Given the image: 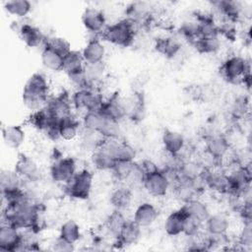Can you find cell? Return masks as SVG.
<instances>
[{
  "label": "cell",
  "mask_w": 252,
  "mask_h": 252,
  "mask_svg": "<svg viewBox=\"0 0 252 252\" xmlns=\"http://www.w3.org/2000/svg\"><path fill=\"white\" fill-rule=\"evenodd\" d=\"M141 166L145 172V174H149V173H152V172H155L157 170L159 169V167L157 165V163H155L153 160L151 159H144L141 163Z\"/></svg>",
  "instance_id": "obj_50"
},
{
  "label": "cell",
  "mask_w": 252,
  "mask_h": 252,
  "mask_svg": "<svg viewBox=\"0 0 252 252\" xmlns=\"http://www.w3.org/2000/svg\"><path fill=\"white\" fill-rule=\"evenodd\" d=\"M77 172L76 160L71 157L57 158L50 166L49 174L56 183H68Z\"/></svg>",
  "instance_id": "obj_7"
},
{
  "label": "cell",
  "mask_w": 252,
  "mask_h": 252,
  "mask_svg": "<svg viewBox=\"0 0 252 252\" xmlns=\"http://www.w3.org/2000/svg\"><path fill=\"white\" fill-rule=\"evenodd\" d=\"M99 110L103 115L117 122H120L126 117L124 100L121 99L117 94H112L110 97L104 100Z\"/></svg>",
  "instance_id": "obj_14"
},
{
  "label": "cell",
  "mask_w": 252,
  "mask_h": 252,
  "mask_svg": "<svg viewBox=\"0 0 252 252\" xmlns=\"http://www.w3.org/2000/svg\"><path fill=\"white\" fill-rule=\"evenodd\" d=\"M59 236L71 243H77L82 236L79 224L73 220H67L59 228Z\"/></svg>",
  "instance_id": "obj_35"
},
{
  "label": "cell",
  "mask_w": 252,
  "mask_h": 252,
  "mask_svg": "<svg viewBox=\"0 0 252 252\" xmlns=\"http://www.w3.org/2000/svg\"><path fill=\"white\" fill-rule=\"evenodd\" d=\"M45 45L58 51L63 56L71 50V45H70L69 41L67 39H65L63 37H59V36H52V37L46 38Z\"/></svg>",
  "instance_id": "obj_44"
},
{
  "label": "cell",
  "mask_w": 252,
  "mask_h": 252,
  "mask_svg": "<svg viewBox=\"0 0 252 252\" xmlns=\"http://www.w3.org/2000/svg\"><path fill=\"white\" fill-rule=\"evenodd\" d=\"M248 111V100L245 96H238L231 106V114L235 118H243Z\"/></svg>",
  "instance_id": "obj_45"
},
{
  "label": "cell",
  "mask_w": 252,
  "mask_h": 252,
  "mask_svg": "<svg viewBox=\"0 0 252 252\" xmlns=\"http://www.w3.org/2000/svg\"><path fill=\"white\" fill-rule=\"evenodd\" d=\"M81 134V147L84 151L90 152L91 154L100 147L104 139L99 133L85 129H82Z\"/></svg>",
  "instance_id": "obj_34"
},
{
  "label": "cell",
  "mask_w": 252,
  "mask_h": 252,
  "mask_svg": "<svg viewBox=\"0 0 252 252\" xmlns=\"http://www.w3.org/2000/svg\"><path fill=\"white\" fill-rule=\"evenodd\" d=\"M49 99V84L46 77L41 73L32 74L26 82L22 100L24 105L32 112L46 106Z\"/></svg>",
  "instance_id": "obj_1"
},
{
  "label": "cell",
  "mask_w": 252,
  "mask_h": 252,
  "mask_svg": "<svg viewBox=\"0 0 252 252\" xmlns=\"http://www.w3.org/2000/svg\"><path fill=\"white\" fill-rule=\"evenodd\" d=\"M93 182V172L83 168L77 171L73 178L66 183V193L73 199L87 200L92 193Z\"/></svg>",
  "instance_id": "obj_4"
},
{
  "label": "cell",
  "mask_w": 252,
  "mask_h": 252,
  "mask_svg": "<svg viewBox=\"0 0 252 252\" xmlns=\"http://www.w3.org/2000/svg\"><path fill=\"white\" fill-rule=\"evenodd\" d=\"M221 76L229 83L243 82V80L250 76L249 63L239 55L228 57L220 67Z\"/></svg>",
  "instance_id": "obj_5"
},
{
  "label": "cell",
  "mask_w": 252,
  "mask_h": 252,
  "mask_svg": "<svg viewBox=\"0 0 252 252\" xmlns=\"http://www.w3.org/2000/svg\"><path fill=\"white\" fill-rule=\"evenodd\" d=\"M102 39L121 47L132 44L135 36V25L129 19H123L104 29L100 33Z\"/></svg>",
  "instance_id": "obj_2"
},
{
  "label": "cell",
  "mask_w": 252,
  "mask_h": 252,
  "mask_svg": "<svg viewBox=\"0 0 252 252\" xmlns=\"http://www.w3.org/2000/svg\"><path fill=\"white\" fill-rule=\"evenodd\" d=\"M186 217L187 215L182 207L170 213L163 223V229L165 233L169 236H178L180 234H183Z\"/></svg>",
  "instance_id": "obj_17"
},
{
  "label": "cell",
  "mask_w": 252,
  "mask_h": 252,
  "mask_svg": "<svg viewBox=\"0 0 252 252\" xmlns=\"http://www.w3.org/2000/svg\"><path fill=\"white\" fill-rule=\"evenodd\" d=\"M174 194L176 199L182 204L197 198V195H198V193L191 186L190 182L183 181V180H179L174 185Z\"/></svg>",
  "instance_id": "obj_39"
},
{
  "label": "cell",
  "mask_w": 252,
  "mask_h": 252,
  "mask_svg": "<svg viewBox=\"0 0 252 252\" xmlns=\"http://www.w3.org/2000/svg\"><path fill=\"white\" fill-rule=\"evenodd\" d=\"M136 157V152L132 146L126 142L119 141L116 151H115V159L123 161H134Z\"/></svg>",
  "instance_id": "obj_42"
},
{
  "label": "cell",
  "mask_w": 252,
  "mask_h": 252,
  "mask_svg": "<svg viewBox=\"0 0 252 252\" xmlns=\"http://www.w3.org/2000/svg\"><path fill=\"white\" fill-rule=\"evenodd\" d=\"M81 52L85 64L98 63L103 61L105 56V47L99 38L94 37L87 42Z\"/></svg>",
  "instance_id": "obj_16"
},
{
  "label": "cell",
  "mask_w": 252,
  "mask_h": 252,
  "mask_svg": "<svg viewBox=\"0 0 252 252\" xmlns=\"http://www.w3.org/2000/svg\"><path fill=\"white\" fill-rule=\"evenodd\" d=\"M14 170L24 181L35 182L40 176V170L37 163L25 154H20L18 156Z\"/></svg>",
  "instance_id": "obj_11"
},
{
  "label": "cell",
  "mask_w": 252,
  "mask_h": 252,
  "mask_svg": "<svg viewBox=\"0 0 252 252\" xmlns=\"http://www.w3.org/2000/svg\"><path fill=\"white\" fill-rule=\"evenodd\" d=\"M206 168L202 165L200 161L195 160H184L179 171H178V181H190L193 178L199 176L204 172Z\"/></svg>",
  "instance_id": "obj_31"
},
{
  "label": "cell",
  "mask_w": 252,
  "mask_h": 252,
  "mask_svg": "<svg viewBox=\"0 0 252 252\" xmlns=\"http://www.w3.org/2000/svg\"><path fill=\"white\" fill-rule=\"evenodd\" d=\"M73 107L86 111L99 110L104 99L101 92L97 87L89 86L82 89H77L71 95Z\"/></svg>",
  "instance_id": "obj_3"
},
{
  "label": "cell",
  "mask_w": 252,
  "mask_h": 252,
  "mask_svg": "<svg viewBox=\"0 0 252 252\" xmlns=\"http://www.w3.org/2000/svg\"><path fill=\"white\" fill-rule=\"evenodd\" d=\"M85 72L89 82V86L96 87L97 84L102 82L105 72V64L102 62L85 64Z\"/></svg>",
  "instance_id": "obj_37"
},
{
  "label": "cell",
  "mask_w": 252,
  "mask_h": 252,
  "mask_svg": "<svg viewBox=\"0 0 252 252\" xmlns=\"http://www.w3.org/2000/svg\"><path fill=\"white\" fill-rule=\"evenodd\" d=\"M205 179L207 189H210L218 194L229 193V180L225 171L220 170L218 167L205 169Z\"/></svg>",
  "instance_id": "obj_12"
},
{
  "label": "cell",
  "mask_w": 252,
  "mask_h": 252,
  "mask_svg": "<svg viewBox=\"0 0 252 252\" xmlns=\"http://www.w3.org/2000/svg\"><path fill=\"white\" fill-rule=\"evenodd\" d=\"M81 121L77 120L73 114L61 119L58 123L59 137L64 141H72L80 134Z\"/></svg>",
  "instance_id": "obj_23"
},
{
  "label": "cell",
  "mask_w": 252,
  "mask_h": 252,
  "mask_svg": "<svg viewBox=\"0 0 252 252\" xmlns=\"http://www.w3.org/2000/svg\"><path fill=\"white\" fill-rule=\"evenodd\" d=\"M156 48L162 55L168 58H173L179 52L181 45L176 39L172 37H163L157 40Z\"/></svg>",
  "instance_id": "obj_38"
},
{
  "label": "cell",
  "mask_w": 252,
  "mask_h": 252,
  "mask_svg": "<svg viewBox=\"0 0 252 252\" xmlns=\"http://www.w3.org/2000/svg\"><path fill=\"white\" fill-rule=\"evenodd\" d=\"M22 181L23 179L17 174L15 170H3L0 175L1 191L23 187Z\"/></svg>",
  "instance_id": "obj_40"
},
{
  "label": "cell",
  "mask_w": 252,
  "mask_h": 252,
  "mask_svg": "<svg viewBox=\"0 0 252 252\" xmlns=\"http://www.w3.org/2000/svg\"><path fill=\"white\" fill-rule=\"evenodd\" d=\"M158 215V210L152 203L144 202L136 208L133 220L141 227H148L155 222Z\"/></svg>",
  "instance_id": "obj_19"
},
{
  "label": "cell",
  "mask_w": 252,
  "mask_h": 252,
  "mask_svg": "<svg viewBox=\"0 0 252 252\" xmlns=\"http://www.w3.org/2000/svg\"><path fill=\"white\" fill-rule=\"evenodd\" d=\"M203 222L199 221L198 220L187 216L184 222L183 234L186 236H193L199 234L201 232V228L203 226Z\"/></svg>",
  "instance_id": "obj_47"
},
{
  "label": "cell",
  "mask_w": 252,
  "mask_h": 252,
  "mask_svg": "<svg viewBox=\"0 0 252 252\" xmlns=\"http://www.w3.org/2000/svg\"><path fill=\"white\" fill-rule=\"evenodd\" d=\"M182 209L185 211L187 216L192 217L203 223L210 216L208 206L198 198H195L187 203H184L182 205Z\"/></svg>",
  "instance_id": "obj_27"
},
{
  "label": "cell",
  "mask_w": 252,
  "mask_h": 252,
  "mask_svg": "<svg viewBox=\"0 0 252 252\" xmlns=\"http://www.w3.org/2000/svg\"><path fill=\"white\" fill-rule=\"evenodd\" d=\"M4 144L10 149H19L26 140V132L21 125H7L2 127Z\"/></svg>",
  "instance_id": "obj_20"
},
{
  "label": "cell",
  "mask_w": 252,
  "mask_h": 252,
  "mask_svg": "<svg viewBox=\"0 0 252 252\" xmlns=\"http://www.w3.org/2000/svg\"><path fill=\"white\" fill-rule=\"evenodd\" d=\"M134 161H123V160L116 161L111 172L117 181H120L123 183L126 181V179L132 169Z\"/></svg>",
  "instance_id": "obj_43"
},
{
  "label": "cell",
  "mask_w": 252,
  "mask_h": 252,
  "mask_svg": "<svg viewBox=\"0 0 252 252\" xmlns=\"http://www.w3.org/2000/svg\"><path fill=\"white\" fill-rule=\"evenodd\" d=\"M40 60L44 68L54 72L62 71L63 55L47 45H44L41 50Z\"/></svg>",
  "instance_id": "obj_25"
},
{
  "label": "cell",
  "mask_w": 252,
  "mask_h": 252,
  "mask_svg": "<svg viewBox=\"0 0 252 252\" xmlns=\"http://www.w3.org/2000/svg\"><path fill=\"white\" fill-rule=\"evenodd\" d=\"M11 28L27 46L34 48L40 46L41 44H43V46L45 45L46 37L42 32L32 23L20 20L14 22Z\"/></svg>",
  "instance_id": "obj_6"
},
{
  "label": "cell",
  "mask_w": 252,
  "mask_h": 252,
  "mask_svg": "<svg viewBox=\"0 0 252 252\" xmlns=\"http://www.w3.org/2000/svg\"><path fill=\"white\" fill-rule=\"evenodd\" d=\"M126 222H127V219L123 215V212L114 210L107 217L104 225H105V229L107 230V232L116 239L119 236V234Z\"/></svg>",
  "instance_id": "obj_30"
},
{
  "label": "cell",
  "mask_w": 252,
  "mask_h": 252,
  "mask_svg": "<svg viewBox=\"0 0 252 252\" xmlns=\"http://www.w3.org/2000/svg\"><path fill=\"white\" fill-rule=\"evenodd\" d=\"M238 244L243 248L251 247L252 245V223L251 221H244L242 230L238 237Z\"/></svg>",
  "instance_id": "obj_48"
},
{
  "label": "cell",
  "mask_w": 252,
  "mask_h": 252,
  "mask_svg": "<svg viewBox=\"0 0 252 252\" xmlns=\"http://www.w3.org/2000/svg\"><path fill=\"white\" fill-rule=\"evenodd\" d=\"M91 162L97 170L111 171L116 160L106 150L99 147L91 154Z\"/></svg>",
  "instance_id": "obj_24"
},
{
  "label": "cell",
  "mask_w": 252,
  "mask_h": 252,
  "mask_svg": "<svg viewBox=\"0 0 252 252\" xmlns=\"http://www.w3.org/2000/svg\"><path fill=\"white\" fill-rule=\"evenodd\" d=\"M146 174L141 166L140 163L134 161L132 169L124 182L126 186H128L130 189H134L137 187H141L144 185V180H145Z\"/></svg>",
  "instance_id": "obj_41"
},
{
  "label": "cell",
  "mask_w": 252,
  "mask_h": 252,
  "mask_svg": "<svg viewBox=\"0 0 252 252\" xmlns=\"http://www.w3.org/2000/svg\"><path fill=\"white\" fill-rule=\"evenodd\" d=\"M45 107L50 115L58 121L73 114V104L67 93H61L55 96L49 97Z\"/></svg>",
  "instance_id": "obj_9"
},
{
  "label": "cell",
  "mask_w": 252,
  "mask_h": 252,
  "mask_svg": "<svg viewBox=\"0 0 252 252\" xmlns=\"http://www.w3.org/2000/svg\"><path fill=\"white\" fill-rule=\"evenodd\" d=\"M51 249L58 252H71L75 249V244L67 241L59 235L51 243Z\"/></svg>",
  "instance_id": "obj_49"
},
{
  "label": "cell",
  "mask_w": 252,
  "mask_h": 252,
  "mask_svg": "<svg viewBox=\"0 0 252 252\" xmlns=\"http://www.w3.org/2000/svg\"><path fill=\"white\" fill-rule=\"evenodd\" d=\"M170 183L164 173L159 168L158 170L146 175L143 187L154 197H163L170 188Z\"/></svg>",
  "instance_id": "obj_10"
},
{
  "label": "cell",
  "mask_w": 252,
  "mask_h": 252,
  "mask_svg": "<svg viewBox=\"0 0 252 252\" xmlns=\"http://www.w3.org/2000/svg\"><path fill=\"white\" fill-rule=\"evenodd\" d=\"M55 121H58V120L54 119L50 115V113L48 112L46 107H43V108H41L39 110L32 112L30 117H29L30 124L33 128H35L38 131H41L43 133Z\"/></svg>",
  "instance_id": "obj_29"
},
{
  "label": "cell",
  "mask_w": 252,
  "mask_h": 252,
  "mask_svg": "<svg viewBox=\"0 0 252 252\" xmlns=\"http://www.w3.org/2000/svg\"><path fill=\"white\" fill-rule=\"evenodd\" d=\"M141 228L134 220H127L119 236L116 238V242L121 245L135 244L141 236Z\"/></svg>",
  "instance_id": "obj_28"
},
{
  "label": "cell",
  "mask_w": 252,
  "mask_h": 252,
  "mask_svg": "<svg viewBox=\"0 0 252 252\" xmlns=\"http://www.w3.org/2000/svg\"><path fill=\"white\" fill-rule=\"evenodd\" d=\"M229 151V143L227 139L220 135L210 136L206 142V151L205 153L211 156L213 158L218 161H221L222 158L227 155Z\"/></svg>",
  "instance_id": "obj_15"
},
{
  "label": "cell",
  "mask_w": 252,
  "mask_h": 252,
  "mask_svg": "<svg viewBox=\"0 0 252 252\" xmlns=\"http://www.w3.org/2000/svg\"><path fill=\"white\" fill-rule=\"evenodd\" d=\"M67 77H68L69 81L77 89H82V88L89 87V82H88L87 75H86V72H85L84 68L76 70V71H73V72L67 74Z\"/></svg>",
  "instance_id": "obj_46"
},
{
  "label": "cell",
  "mask_w": 252,
  "mask_h": 252,
  "mask_svg": "<svg viewBox=\"0 0 252 252\" xmlns=\"http://www.w3.org/2000/svg\"><path fill=\"white\" fill-rule=\"evenodd\" d=\"M207 234L209 235H223L226 234L229 227L228 218L221 213H216L208 217L204 222Z\"/></svg>",
  "instance_id": "obj_21"
},
{
  "label": "cell",
  "mask_w": 252,
  "mask_h": 252,
  "mask_svg": "<svg viewBox=\"0 0 252 252\" xmlns=\"http://www.w3.org/2000/svg\"><path fill=\"white\" fill-rule=\"evenodd\" d=\"M161 143L163 150L166 154L170 155H180L185 148V139L182 134L172 130H164Z\"/></svg>",
  "instance_id": "obj_18"
},
{
  "label": "cell",
  "mask_w": 252,
  "mask_h": 252,
  "mask_svg": "<svg viewBox=\"0 0 252 252\" xmlns=\"http://www.w3.org/2000/svg\"><path fill=\"white\" fill-rule=\"evenodd\" d=\"M5 11L19 19H24L32 10V3L28 0H10L4 3Z\"/></svg>",
  "instance_id": "obj_32"
},
{
  "label": "cell",
  "mask_w": 252,
  "mask_h": 252,
  "mask_svg": "<svg viewBox=\"0 0 252 252\" xmlns=\"http://www.w3.org/2000/svg\"><path fill=\"white\" fill-rule=\"evenodd\" d=\"M106 116L101 113L100 110H92L84 112L81 120L82 128L88 131H94L100 133Z\"/></svg>",
  "instance_id": "obj_26"
},
{
  "label": "cell",
  "mask_w": 252,
  "mask_h": 252,
  "mask_svg": "<svg viewBox=\"0 0 252 252\" xmlns=\"http://www.w3.org/2000/svg\"><path fill=\"white\" fill-rule=\"evenodd\" d=\"M132 189L128 186H119L115 188L110 194V204L114 210L125 211L132 203Z\"/></svg>",
  "instance_id": "obj_22"
},
{
  "label": "cell",
  "mask_w": 252,
  "mask_h": 252,
  "mask_svg": "<svg viewBox=\"0 0 252 252\" xmlns=\"http://www.w3.org/2000/svg\"><path fill=\"white\" fill-rule=\"evenodd\" d=\"M85 66V61L82 56V52L78 50H70L63 56L62 71L67 74L82 69Z\"/></svg>",
  "instance_id": "obj_33"
},
{
  "label": "cell",
  "mask_w": 252,
  "mask_h": 252,
  "mask_svg": "<svg viewBox=\"0 0 252 252\" xmlns=\"http://www.w3.org/2000/svg\"><path fill=\"white\" fill-rule=\"evenodd\" d=\"M200 53L204 54H214L220 47V40L219 36H209V37H198L192 43Z\"/></svg>",
  "instance_id": "obj_36"
},
{
  "label": "cell",
  "mask_w": 252,
  "mask_h": 252,
  "mask_svg": "<svg viewBox=\"0 0 252 252\" xmlns=\"http://www.w3.org/2000/svg\"><path fill=\"white\" fill-rule=\"evenodd\" d=\"M22 231L14 225L2 222L0 227V250L1 251H21Z\"/></svg>",
  "instance_id": "obj_8"
},
{
  "label": "cell",
  "mask_w": 252,
  "mask_h": 252,
  "mask_svg": "<svg viewBox=\"0 0 252 252\" xmlns=\"http://www.w3.org/2000/svg\"><path fill=\"white\" fill-rule=\"evenodd\" d=\"M81 21L85 29L93 33H101L105 27V17L101 11L94 7H88L84 10Z\"/></svg>",
  "instance_id": "obj_13"
}]
</instances>
